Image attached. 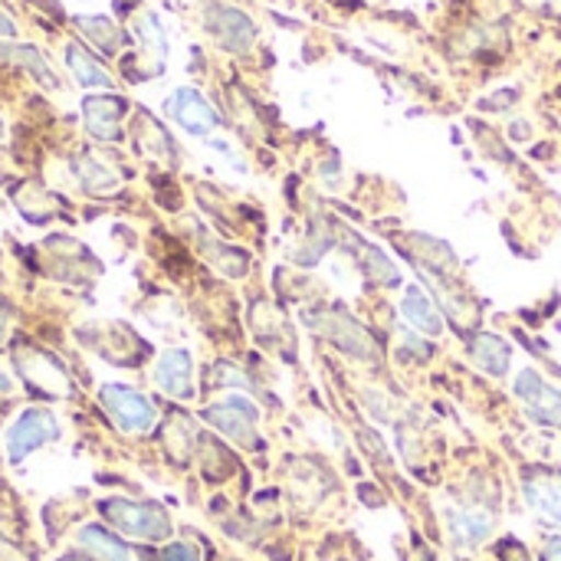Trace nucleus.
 <instances>
[{
	"instance_id": "10",
	"label": "nucleus",
	"mask_w": 561,
	"mask_h": 561,
	"mask_svg": "<svg viewBox=\"0 0 561 561\" xmlns=\"http://www.w3.org/2000/svg\"><path fill=\"white\" fill-rule=\"evenodd\" d=\"M401 316L424 335H440L444 332V322H440V312L434 309V302L417 289V286H408L404 296H401Z\"/></svg>"
},
{
	"instance_id": "1",
	"label": "nucleus",
	"mask_w": 561,
	"mask_h": 561,
	"mask_svg": "<svg viewBox=\"0 0 561 561\" xmlns=\"http://www.w3.org/2000/svg\"><path fill=\"white\" fill-rule=\"evenodd\" d=\"M102 516L118 526L122 533L135 536V539H164L171 533L168 516L151 506V503H128V500H105L102 503Z\"/></svg>"
},
{
	"instance_id": "12",
	"label": "nucleus",
	"mask_w": 561,
	"mask_h": 561,
	"mask_svg": "<svg viewBox=\"0 0 561 561\" xmlns=\"http://www.w3.org/2000/svg\"><path fill=\"white\" fill-rule=\"evenodd\" d=\"M526 496H529V506L539 510L546 519L559 523L561 526V480L559 477H539V480H529L526 483Z\"/></svg>"
},
{
	"instance_id": "4",
	"label": "nucleus",
	"mask_w": 561,
	"mask_h": 561,
	"mask_svg": "<svg viewBox=\"0 0 561 561\" xmlns=\"http://www.w3.org/2000/svg\"><path fill=\"white\" fill-rule=\"evenodd\" d=\"M513 391H516V398L529 408L533 417H539L542 424L561 427V391L559 388H552L539 371H533V368L519 371Z\"/></svg>"
},
{
	"instance_id": "13",
	"label": "nucleus",
	"mask_w": 561,
	"mask_h": 561,
	"mask_svg": "<svg viewBox=\"0 0 561 561\" xmlns=\"http://www.w3.org/2000/svg\"><path fill=\"white\" fill-rule=\"evenodd\" d=\"M66 62H69V69H72V76H76L79 85H85V89H112L108 72H105L82 46L72 43V46L66 49Z\"/></svg>"
},
{
	"instance_id": "7",
	"label": "nucleus",
	"mask_w": 561,
	"mask_h": 561,
	"mask_svg": "<svg viewBox=\"0 0 561 561\" xmlns=\"http://www.w3.org/2000/svg\"><path fill=\"white\" fill-rule=\"evenodd\" d=\"M207 26L210 33L233 53H243L250 49L253 36H256V26L247 13L233 10V7H210L207 10Z\"/></svg>"
},
{
	"instance_id": "21",
	"label": "nucleus",
	"mask_w": 561,
	"mask_h": 561,
	"mask_svg": "<svg viewBox=\"0 0 561 561\" xmlns=\"http://www.w3.org/2000/svg\"><path fill=\"white\" fill-rule=\"evenodd\" d=\"M542 561H561V539H549V542H546Z\"/></svg>"
},
{
	"instance_id": "2",
	"label": "nucleus",
	"mask_w": 561,
	"mask_h": 561,
	"mask_svg": "<svg viewBox=\"0 0 561 561\" xmlns=\"http://www.w3.org/2000/svg\"><path fill=\"white\" fill-rule=\"evenodd\" d=\"M56 437H59L56 417H53L46 408H30V411H23V414L16 417V424L10 427V434H7V454H10L13 463H20V460L30 457L36 447H43V444H49V440H56Z\"/></svg>"
},
{
	"instance_id": "24",
	"label": "nucleus",
	"mask_w": 561,
	"mask_h": 561,
	"mask_svg": "<svg viewBox=\"0 0 561 561\" xmlns=\"http://www.w3.org/2000/svg\"><path fill=\"white\" fill-rule=\"evenodd\" d=\"M7 322H10V316H7V312L0 309V339H3V329H7Z\"/></svg>"
},
{
	"instance_id": "18",
	"label": "nucleus",
	"mask_w": 561,
	"mask_h": 561,
	"mask_svg": "<svg viewBox=\"0 0 561 561\" xmlns=\"http://www.w3.org/2000/svg\"><path fill=\"white\" fill-rule=\"evenodd\" d=\"M138 36H141L148 56L154 59V66H158V72H161V66H164V49H168V46H164V33H161V23H158L154 13H145V16L138 20Z\"/></svg>"
},
{
	"instance_id": "14",
	"label": "nucleus",
	"mask_w": 561,
	"mask_h": 561,
	"mask_svg": "<svg viewBox=\"0 0 561 561\" xmlns=\"http://www.w3.org/2000/svg\"><path fill=\"white\" fill-rule=\"evenodd\" d=\"M79 546L89 549L95 559L102 561H131L128 549H125L115 536H108L102 526H85V529L79 533Z\"/></svg>"
},
{
	"instance_id": "15",
	"label": "nucleus",
	"mask_w": 561,
	"mask_h": 561,
	"mask_svg": "<svg viewBox=\"0 0 561 561\" xmlns=\"http://www.w3.org/2000/svg\"><path fill=\"white\" fill-rule=\"evenodd\" d=\"M473 358L490 371V375H506L510 371V358H513V352H510V345L503 342V339H496V335H480L477 342H473Z\"/></svg>"
},
{
	"instance_id": "8",
	"label": "nucleus",
	"mask_w": 561,
	"mask_h": 561,
	"mask_svg": "<svg viewBox=\"0 0 561 561\" xmlns=\"http://www.w3.org/2000/svg\"><path fill=\"white\" fill-rule=\"evenodd\" d=\"M154 381L171 398H194V368L184 348H171L154 365Z\"/></svg>"
},
{
	"instance_id": "25",
	"label": "nucleus",
	"mask_w": 561,
	"mask_h": 561,
	"mask_svg": "<svg viewBox=\"0 0 561 561\" xmlns=\"http://www.w3.org/2000/svg\"><path fill=\"white\" fill-rule=\"evenodd\" d=\"M66 561H72V559H66Z\"/></svg>"
},
{
	"instance_id": "11",
	"label": "nucleus",
	"mask_w": 561,
	"mask_h": 561,
	"mask_svg": "<svg viewBox=\"0 0 561 561\" xmlns=\"http://www.w3.org/2000/svg\"><path fill=\"white\" fill-rule=\"evenodd\" d=\"M447 526H450V539L454 546H480L490 539L493 533V519L480 510H460V513H450L447 516Z\"/></svg>"
},
{
	"instance_id": "6",
	"label": "nucleus",
	"mask_w": 561,
	"mask_h": 561,
	"mask_svg": "<svg viewBox=\"0 0 561 561\" xmlns=\"http://www.w3.org/2000/svg\"><path fill=\"white\" fill-rule=\"evenodd\" d=\"M85 112V128L102 138V141H118L122 138V118L128 112V102L118 95H89L82 102Z\"/></svg>"
},
{
	"instance_id": "19",
	"label": "nucleus",
	"mask_w": 561,
	"mask_h": 561,
	"mask_svg": "<svg viewBox=\"0 0 561 561\" xmlns=\"http://www.w3.org/2000/svg\"><path fill=\"white\" fill-rule=\"evenodd\" d=\"M76 23L102 46V53H112V49L118 46V39H122V33L115 30V23L105 20V16H79Z\"/></svg>"
},
{
	"instance_id": "16",
	"label": "nucleus",
	"mask_w": 561,
	"mask_h": 561,
	"mask_svg": "<svg viewBox=\"0 0 561 561\" xmlns=\"http://www.w3.org/2000/svg\"><path fill=\"white\" fill-rule=\"evenodd\" d=\"M76 171H79L82 187L92 191V194H102V191H115L118 187V174L112 168H105L102 161H95V158H79L76 161Z\"/></svg>"
},
{
	"instance_id": "9",
	"label": "nucleus",
	"mask_w": 561,
	"mask_h": 561,
	"mask_svg": "<svg viewBox=\"0 0 561 561\" xmlns=\"http://www.w3.org/2000/svg\"><path fill=\"white\" fill-rule=\"evenodd\" d=\"M256 417H260V414H256V408H253V404H247L243 398H227L224 404H214V408L207 411V421H210L214 427H220L227 437L240 440V444L253 440Z\"/></svg>"
},
{
	"instance_id": "23",
	"label": "nucleus",
	"mask_w": 561,
	"mask_h": 561,
	"mask_svg": "<svg viewBox=\"0 0 561 561\" xmlns=\"http://www.w3.org/2000/svg\"><path fill=\"white\" fill-rule=\"evenodd\" d=\"M10 388H13V381L0 371V394H10Z\"/></svg>"
},
{
	"instance_id": "3",
	"label": "nucleus",
	"mask_w": 561,
	"mask_h": 561,
	"mask_svg": "<svg viewBox=\"0 0 561 561\" xmlns=\"http://www.w3.org/2000/svg\"><path fill=\"white\" fill-rule=\"evenodd\" d=\"M99 401L105 404V411L118 421V427L138 434V431H148L154 424V408L131 388L125 385H102L99 391Z\"/></svg>"
},
{
	"instance_id": "20",
	"label": "nucleus",
	"mask_w": 561,
	"mask_h": 561,
	"mask_svg": "<svg viewBox=\"0 0 561 561\" xmlns=\"http://www.w3.org/2000/svg\"><path fill=\"white\" fill-rule=\"evenodd\" d=\"M161 561H197V556H194V549H187V546H171V549L161 556Z\"/></svg>"
},
{
	"instance_id": "22",
	"label": "nucleus",
	"mask_w": 561,
	"mask_h": 561,
	"mask_svg": "<svg viewBox=\"0 0 561 561\" xmlns=\"http://www.w3.org/2000/svg\"><path fill=\"white\" fill-rule=\"evenodd\" d=\"M0 33H3V36H13V23H10L3 13H0Z\"/></svg>"
},
{
	"instance_id": "17",
	"label": "nucleus",
	"mask_w": 561,
	"mask_h": 561,
	"mask_svg": "<svg viewBox=\"0 0 561 561\" xmlns=\"http://www.w3.org/2000/svg\"><path fill=\"white\" fill-rule=\"evenodd\" d=\"M0 59H16L20 66H26L43 85H59L56 82V76H53V69L46 66V59H43V53L39 49H33V46H0Z\"/></svg>"
},
{
	"instance_id": "5",
	"label": "nucleus",
	"mask_w": 561,
	"mask_h": 561,
	"mask_svg": "<svg viewBox=\"0 0 561 561\" xmlns=\"http://www.w3.org/2000/svg\"><path fill=\"white\" fill-rule=\"evenodd\" d=\"M168 115L191 135H210L217 128V112L210 108V102L197 92V89H178L168 102H164Z\"/></svg>"
}]
</instances>
